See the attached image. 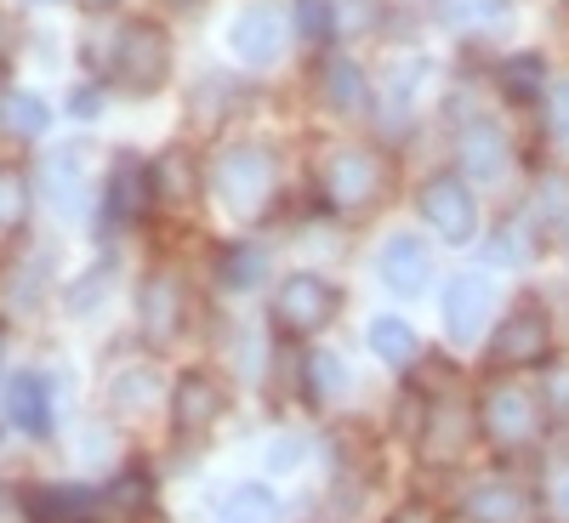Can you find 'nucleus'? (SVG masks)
Segmentation results:
<instances>
[{
	"instance_id": "f257e3e1",
	"label": "nucleus",
	"mask_w": 569,
	"mask_h": 523,
	"mask_svg": "<svg viewBox=\"0 0 569 523\" xmlns=\"http://www.w3.org/2000/svg\"><path fill=\"white\" fill-rule=\"evenodd\" d=\"M109 69L120 74L126 91H160L166 74H171V40L154 23H126L120 40H114Z\"/></svg>"
},
{
	"instance_id": "f03ea898",
	"label": "nucleus",
	"mask_w": 569,
	"mask_h": 523,
	"mask_svg": "<svg viewBox=\"0 0 569 523\" xmlns=\"http://www.w3.org/2000/svg\"><path fill=\"white\" fill-rule=\"evenodd\" d=\"M273 194V165L262 149H251V142H240V149H228L217 160V200L228 211H240V217H257Z\"/></svg>"
},
{
	"instance_id": "7ed1b4c3",
	"label": "nucleus",
	"mask_w": 569,
	"mask_h": 523,
	"mask_svg": "<svg viewBox=\"0 0 569 523\" xmlns=\"http://www.w3.org/2000/svg\"><path fill=\"white\" fill-rule=\"evenodd\" d=\"M330 313H337V291L319 273H291L273 296V324L284 336H319L330 324Z\"/></svg>"
},
{
	"instance_id": "20e7f679",
	"label": "nucleus",
	"mask_w": 569,
	"mask_h": 523,
	"mask_svg": "<svg viewBox=\"0 0 569 523\" xmlns=\"http://www.w3.org/2000/svg\"><path fill=\"white\" fill-rule=\"evenodd\" d=\"M479 433L501 450H518V444H530L541 433V404L525 393V388H496L485 393L479 404Z\"/></svg>"
},
{
	"instance_id": "39448f33",
	"label": "nucleus",
	"mask_w": 569,
	"mask_h": 523,
	"mask_svg": "<svg viewBox=\"0 0 569 523\" xmlns=\"http://www.w3.org/2000/svg\"><path fill=\"white\" fill-rule=\"evenodd\" d=\"M421 217L433 222V233L450 240V245H467L472 233H479V205H472L461 177H433L427 182L421 188Z\"/></svg>"
},
{
	"instance_id": "423d86ee",
	"label": "nucleus",
	"mask_w": 569,
	"mask_h": 523,
	"mask_svg": "<svg viewBox=\"0 0 569 523\" xmlns=\"http://www.w3.org/2000/svg\"><path fill=\"white\" fill-rule=\"evenodd\" d=\"M547 348H552V319H547L536 302H525V308H512L507 324L496 330L490 359H496V364H541Z\"/></svg>"
},
{
	"instance_id": "0eeeda50",
	"label": "nucleus",
	"mask_w": 569,
	"mask_h": 523,
	"mask_svg": "<svg viewBox=\"0 0 569 523\" xmlns=\"http://www.w3.org/2000/svg\"><path fill=\"white\" fill-rule=\"evenodd\" d=\"M376 188H382V165L359 149H342L325 160V194L337 211H365L376 200Z\"/></svg>"
},
{
	"instance_id": "6e6552de",
	"label": "nucleus",
	"mask_w": 569,
	"mask_h": 523,
	"mask_svg": "<svg viewBox=\"0 0 569 523\" xmlns=\"http://www.w3.org/2000/svg\"><path fill=\"white\" fill-rule=\"evenodd\" d=\"M490 302H496V291H490L485 273H456L445 284V330H450V342H461V348L479 342V330L490 319Z\"/></svg>"
},
{
	"instance_id": "1a4fd4ad",
	"label": "nucleus",
	"mask_w": 569,
	"mask_h": 523,
	"mask_svg": "<svg viewBox=\"0 0 569 523\" xmlns=\"http://www.w3.org/2000/svg\"><path fill=\"white\" fill-rule=\"evenodd\" d=\"M279 46H284V12L279 7H246L240 18L228 23V52L240 63H251V69L273 63Z\"/></svg>"
},
{
	"instance_id": "9d476101",
	"label": "nucleus",
	"mask_w": 569,
	"mask_h": 523,
	"mask_svg": "<svg viewBox=\"0 0 569 523\" xmlns=\"http://www.w3.org/2000/svg\"><path fill=\"white\" fill-rule=\"evenodd\" d=\"M182 279L177 273H154V279H142V291H137V319H142V336H149L154 348L177 342V330H182Z\"/></svg>"
},
{
	"instance_id": "9b49d317",
	"label": "nucleus",
	"mask_w": 569,
	"mask_h": 523,
	"mask_svg": "<svg viewBox=\"0 0 569 523\" xmlns=\"http://www.w3.org/2000/svg\"><path fill=\"white\" fill-rule=\"evenodd\" d=\"M222 404H228V393L211 382V375L206 370H188V375H177V388H171V426L200 439V433H211V426H217Z\"/></svg>"
},
{
	"instance_id": "f8f14e48",
	"label": "nucleus",
	"mask_w": 569,
	"mask_h": 523,
	"mask_svg": "<svg viewBox=\"0 0 569 523\" xmlns=\"http://www.w3.org/2000/svg\"><path fill=\"white\" fill-rule=\"evenodd\" d=\"M149 200H154V165L137 160V154H120L114 171H109V182H103V211H109V222H114V228H120V222H137L142 211H149Z\"/></svg>"
},
{
	"instance_id": "ddd939ff",
	"label": "nucleus",
	"mask_w": 569,
	"mask_h": 523,
	"mask_svg": "<svg viewBox=\"0 0 569 523\" xmlns=\"http://www.w3.org/2000/svg\"><path fill=\"white\" fill-rule=\"evenodd\" d=\"M376 268H382L388 291H399V296H421L427 279H433V257H427L421 233H388L382 251H376Z\"/></svg>"
},
{
	"instance_id": "4468645a",
	"label": "nucleus",
	"mask_w": 569,
	"mask_h": 523,
	"mask_svg": "<svg viewBox=\"0 0 569 523\" xmlns=\"http://www.w3.org/2000/svg\"><path fill=\"white\" fill-rule=\"evenodd\" d=\"M91 149L86 142H63V149L46 160V194H52L58 217H80L91 200Z\"/></svg>"
},
{
	"instance_id": "2eb2a0df",
	"label": "nucleus",
	"mask_w": 569,
	"mask_h": 523,
	"mask_svg": "<svg viewBox=\"0 0 569 523\" xmlns=\"http://www.w3.org/2000/svg\"><path fill=\"white\" fill-rule=\"evenodd\" d=\"M0 404H7V421L18 426V433H29V439L52 433V393H46V382L34 370H18L7 382V393H0Z\"/></svg>"
},
{
	"instance_id": "dca6fc26",
	"label": "nucleus",
	"mask_w": 569,
	"mask_h": 523,
	"mask_svg": "<svg viewBox=\"0 0 569 523\" xmlns=\"http://www.w3.org/2000/svg\"><path fill=\"white\" fill-rule=\"evenodd\" d=\"M456 154H461L467 177H479V182H496V177L507 171V160H512V149H507V137H501L496 120H467Z\"/></svg>"
},
{
	"instance_id": "f3484780",
	"label": "nucleus",
	"mask_w": 569,
	"mask_h": 523,
	"mask_svg": "<svg viewBox=\"0 0 569 523\" xmlns=\"http://www.w3.org/2000/svg\"><path fill=\"white\" fill-rule=\"evenodd\" d=\"M46 273H52L46 245H34L29 257H12L7 273H0V308L7 313H34V302L46 296Z\"/></svg>"
},
{
	"instance_id": "a211bd4d",
	"label": "nucleus",
	"mask_w": 569,
	"mask_h": 523,
	"mask_svg": "<svg viewBox=\"0 0 569 523\" xmlns=\"http://www.w3.org/2000/svg\"><path fill=\"white\" fill-rule=\"evenodd\" d=\"M472 421H479V415H467L461 404H439L433 415H427L421 421V455L427 461H456L461 450H467V433H472Z\"/></svg>"
},
{
	"instance_id": "6ab92c4d",
	"label": "nucleus",
	"mask_w": 569,
	"mask_h": 523,
	"mask_svg": "<svg viewBox=\"0 0 569 523\" xmlns=\"http://www.w3.org/2000/svg\"><path fill=\"white\" fill-rule=\"evenodd\" d=\"M319 86H325L330 109H342V114H359V109L370 103L365 74H359V63H353V58H325V69H319Z\"/></svg>"
},
{
	"instance_id": "aec40b11",
	"label": "nucleus",
	"mask_w": 569,
	"mask_h": 523,
	"mask_svg": "<svg viewBox=\"0 0 569 523\" xmlns=\"http://www.w3.org/2000/svg\"><path fill=\"white\" fill-rule=\"evenodd\" d=\"M217 523H279V495L268 484H240L217 506Z\"/></svg>"
},
{
	"instance_id": "412c9836",
	"label": "nucleus",
	"mask_w": 569,
	"mask_h": 523,
	"mask_svg": "<svg viewBox=\"0 0 569 523\" xmlns=\"http://www.w3.org/2000/svg\"><path fill=\"white\" fill-rule=\"evenodd\" d=\"M467 517L472 523H518L525 517V495H518L512 484H501V479H490V484H479L467 495Z\"/></svg>"
},
{
	"instance_id": "4be33fe9",
	"label": "nucleus",
	"mask_w": 569,
	"mask_h": 523,
	"mask_svg": "<svg viewBox=\"0 0 569 523\" xmlns=\"http://www.w3.org/2000/svg\"><path fill=\"white\" fill-rule=\"evenodd\" d=\"M0 125H7L12 137L34 142L46 125H52V109H46V98H34V91H7V103H0Z\"/></svg>"
},
{
	"instance_id": "5701e85b",
	"label": "nucleus",
	"mask_w": 569,
	"mask_h": 523,
	"mask_svg": "<svg viewBox=\"0 0 569 523\" xmlns=\"http://www.w3.org/2000/svg\"><path fill=\"white\" fill-rule=\"evenodd\" d=\"M416 330L405 324V319H370V353L382 359V364H393V370H405L410 359H416Z\"/></svg>"
},
{
	"instance_id": "b1692460",
	"label": "nucleus",
	"mask_w": 569,
	"mask_h": 523,
	"mask_svg": "<svg viewBox=\"0 0 569 523\" xmlns=\"http://www.w3.org/2000/svg\"><path fill=\"white\" fill-rule=\"evenodd\" d=\"M512 12V0H433V18L445 29H485V23H501Z\"/></svg>"
},
{
	"instance_id": "393cba45",
	"label": "nucleus",
	"mask_w": 569,
	"mask_h": 523,
	"mask_svg": "<svg viewBox=\"0 0 569 523\" xmlns=\"http://www.w3.org/2000/svg\"><path fill=\"white\" fill-rule=\"evenodd\" d=\"M501 91L512 103H530V98H541L547 91V63L536 58V52H518V58H507L501 63Z\"/></svg>"
},
{
	"instance_id": "a878e982",
	"label": "nucleus",
	"mask_w": 569,
	"mask_h": 523,
	"mask_svg": "<svg viewBox=\"0 0 569 523\" xmlns=\"http://www.w3.org/2000/svg\"><path fill=\"white\" fill-rule=\"evenodd\" d=\"M342 393H348V364H342L337 353L319 348V353L308 359V399H313V404H330V399H342Z\"/></svg>"
},
{
	"instance_id": "bb28decb",
	"label": "nucleus",
	"mask_w": 569,
	"mask_h": 523,
	"mask_svg": "<svg viewBox=\"0 0 569 523\" xmlns=\"http://www.w3.org/2000/svg\"><path fill=\"white\" fill-rule=\"evenodd\" d=\"M262 273H268V257L257 245H228L222 251V284L228 291H251V284H262Z\"/></svg>"
},
{
	"instance_id": "cd10ccee",
	"label": "nucleus",
	"mask_w": 569,
	"mask_h": 523,
	"mask_svg": "<svg viewBox=\"0 0 569 523\" xmlns=\"http://www.w3.org/2000/svg\"><path fill=\"white\" fill-rule=\"evenodd\" d=\"M109 279H114V262H98V268H86V279H74L69 291H63L69 313H74V319H86L91 308H98V296L109 291Z\"/></svg>"
},
{
	"instance_id": "c85d7f7f",
	"label": "nucleus",
	"mask_w": 569,
	"mask_h": 523,
	"mask_svg": "<svg viewBox=\"0 0 569 523\" xmlns=\"http://www.w3.org/2000/svg\"><path fill=\"white\" fill-rule=\"evenodd\" d=\"M109 501H114L120 512H142V506L154 501V479H149V472H142V466H131V472H120V479H114Z\"/></svg>"
},
{
	"instance_id": "c756f323",
	"label": "nucleus",
	"mask_w": 569,
	"mask_h": 523,
	"mask_svg": "<svg viewBox=\"0 0 569 523\" xmlns=\"http://www.w3.org/2000/svg\"><path fill=\"white\" fill-rule=\"evenodd\" d=\"M536 211L547 222H569V171H547L536 182Z\"/></svg>"
},
{
	"instance_id": "7c9ffc66",
	"label": "nucleus",
	"mask_w": 569,
	"mask_h": 523,
	"mask_svg": "<svg viewBox=\"0 0 569 523\" xmlns=\"http://www.w3.org/2000/svg\"><path fill=\"white\" fill-rule=\"evenodd\" d=\"M29 217V182L18 171H0V228H18Z\"/></svg>"
},
{
	"instance_id": "2f4dec72",
	"label": "nucleus",
	"mask_w": 569,
	"mask_h": 523,
	"mask_svg": "<svg viewBox=\"0 0 569 523\" xmlns=\"http://www.w3.org/2000/svg\"><path fill=\"white\" fill-rule=\"evenodd\" d=\"M149 393H154L149 370H126V375H114V410H120V415H137L142 404H149Z\"/></svg>"
},
{
	"instance_id": "473e14b6",
	"label": "nucleus",
	"mask_w": 569,
	"mask_h": 523,
	"mask_svg": "<svg viewBox=\"0 0 569 523\" xmlns=\"http://www.w3.org/2000/svg\"><path fill=\"white\" fill-rule=\"evenodd\" d=\"M297 29H302L308 40L337 34V7H330V0H297Z\"/></svg>"
},
{
	"instance_id": "72a5a7b5",
	"label": "nucleus",
	"mask_w": 569,
	"mask_h": 523,
	"mask_svg": "<svg viewBox=\"0 0 569 523\" xmlns=\"http://www.w3.org/2000/svg\"><path fill=\"white\" fill-rule=\"evenodd\" d=\"M302 455H308V444H302L297 433H279V439L268 444V466H273V472H291V466H302Z\"/></svg>"
},
{
	"instance_id": "f704fd0d",
	"label": "nucleus",
	"mask_w": 569,
	"mask_h": 523,
	"mask_svg": "<svg viewBox=\"0 0 569 523\" xmlns=\"http://www.w3.org/2000/svg\"><path fill=\"white\" fill-rule=\"evenodd\" d=\"M490 262H501V268H512V262H530V240L518 228H507V233H496V245H490Z\"/></svg>"
},
{
	"instance_id": "c9c22d12",
	"label": "nucleus",
	"mask_w": 569,
	"mask_h": 523,
	"mask_svg": "<svg viewBox=\"0 0 569 523\" xmlns=\"http://www.w3.org/2000/svg\"><path fill=\"white\" fill-rule=\"evenodd\" d=\"M547 114H552V131H558V137H569V80L547 86Z\"/></svg>"
},
{
	"instance_id": "e433bc0d",
	"label": "nucleus",
	"mask_w": 569,
	"mask_h": 523,
	"mask_svg": "<svg viewBox=\"0 0 569 523\" xmlns=\"http://www.w3.org/2000/svg\"><path fill=\"white\" fill-rule=\"evenodd\" d=\"M98 103H103L98 91H74V98H69V109H74V114H98Z\"/></svg>"
},
{
	"instance_id": "4c0bfd02",
	"label": "nucleus",
	"mask_w": 569,
	"mask_h": 523,
	"mask_svg": "<svg viewBox=\"0 0 569 523\" xmlns=\"http://www.w3.org/2000/svg\"><path fill=\"white\" fill-rule=\"evenodd\" d=\"M388 523H433V517H427V512H421V506H405V512H393V517H388Z\"/></svg>"
},
{
	"instance_id": "58836bf2",
	"label": "nucleus",
	"mask_w": 569,
	"mask_h": 523,
	"mask_svg": "<svg viewBox=\"0 0 569 523\" xmlns=\"http://www.w3.org/2000/svg\"><path fill=\"white\" fill-rule=\"evenodd\" d=\"M552 501H558V512L569 517V472H563V479H558V490H552Z\"/></svg>"
},
{
	"instance_id": "ea45409f",
	"label": "nucleus",
	"mask_w": 569,
	"mask_h": 523,
	"mask_svg": "<svg viewBox=\"0 0 569 523\" xmlns=\"http://www.w3.org/2000/svg\"><path fill=\"white\" fill-rule=\"evenodd\" d=\"M34 523H80V512H40Z\"/></svg>"
},
{
	"instance_id": "a19ab883",
	"label": "nucleus",
	"mask_w": 569,
	"mask_h": 523,
	"mask_svg": "<svg viewBox=\"0 0 569 523\" xmlns=\"http://www.w3.org/2000/svg\"><path fill=\"white\" fill-rule=\"evenodd\" d=\"M552 404H569V375H558V382H552Z\"/></svg>"
},
{
	"instance_id": "79ce46f5",
	"label": "nucleus",
	"mask_w": 569,
	"mask_h": 523,
	"mask_svg": "<svg viewBox=\"0 0 569 523\" xmlns=\"http://www.w3.org/2000/svg\"><path fill=\"white\" fill-rule=\"evenodd\" d=\"M86 7H91V12H109V7H120V0H86Z\"/></svg>"
},
{
	"instance_id": "37998d69",
	"label": "nucleus",
	"mask_w": 569,
	"mask_h": 523,
	"mask_svg": "<svg viewBox=\"0 0 569 523\" xmlns=\"http://www.w3.org/2000/svg\"><path fill=\"white\" fill-rule=\"evenodd\" d=\"M166 7H177V12H188V7H200V0H166Z\"/></svg>"
},
{
	"instance_id": "c03bdc74",
	"label": "nucleus",
	"mask_w": 569,
	"mask_h": 523,
	"mask_svg": "<svg viewBox=\"0 0 569 523\" xmlns=\"http://www.w3.org/2000/svg\"><path fill=\"white\" fill-rule=\"evenodd\" d=\"M0 103H7V69H0Z\"/></svg>"
}]
</instances>
